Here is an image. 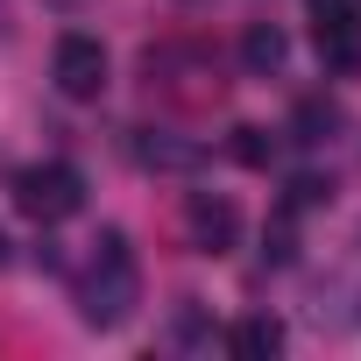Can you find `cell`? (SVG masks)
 I'll return each mask as SVG.
<instances>
[{
    "label": "cell",
    "mask_w": 361,
    "mask_h": 361,
    "mask_svg": "<svg viewBox=\"0 0 361 361\" xmlns=\"http://www.w3.org/2000/svg\"><path fill=\"white\" fill-rule=\"evenodd\" d=\"M312 8V22H347V15H361V0H305Z\"/></svg>",
    "instance_id": "obj_12"
},
{
    "label": "cell",
    "mask_w": 361,
    "mask_h": 361,
    "mask_svg": "<svg viewBox=\"0 0 361 361\" xmlns=\"http://www.w3.org/2000/svg\"><path fill=\"white\" fill-rule=\"evenodd\" d=\"M50 78H57V92L64 99H99L106 92V43L99 36H57V64H50Z\"/></svg>",
    "instance_id": "obj_3"
},
{
    "label": "cell",
    "mask_w": 361,
    "mask_h": 361,
    "mask_svg": "<svg viewBox=\"0 0 361 361\" xmlns=\"http://www.w3.org/2000/svg\"><path fill=\"white\" fill-rule=\"evenodd\" d=\"M0 262H8V234H0Z\"/></svg>",
    "instance_id": "obj_13"
},
{
    "label": "cell",
    "mask_w": 361,
    "mask_h": 361,
    "mask_svg": "<svg viewBox=\"0 0 361 361\" xmlns=\"http://www.w3.org/2000/svg\"><path fill=\"white\" fill-rule=\"evenodd\" d=\"M135 163H142V170H170V177H185V170L206 163V142L177 135V128H142V135H135Z\"/></svg>",
    "instance_id": "obj_5"
},
{
    "label": "cell",
    "mask_w": 361,
    "mask_h": 361,
    "mask_svg": "<svg viewBox=\"0 0 361 361\" xmlns=\"http://www.w3.org/2000/svg\"><path fill=\"white\" fill-rule=\"evenodd\" d=\"M312 36H319V64H326L333 78H361V15H347V22H312Z\"/></svg>",
    "instance_id": "obj_6"
},
{
    "label": "cell",
    "mask_w": 361,
    "mask_h": 361,
    "mask_svg": "<svg viewBox=\"0 0 361 361\" xmlns=\"http://www.w3.org/2000/svg\"><path fill=\"white\" fill-rule=\"evenodd\" d=\"M290 64V36L276 29V22H248V36H241V71L248 78H276Z\"/></svg>",
    "instance_id": "obj_7"
},
{
    "label": "cell",
    "mask_w": 361,
    "mask_h": 361,
    "mask_svg": "<svg viewBox=\"0 0 361 361\" xmlns=\"http://www.w3.org/2000/svg\"><path fill=\"white\" fill-rule=\"evenodd\" d=\"M135 305H142V262H135L128 234H121V227H106V234L92 241L85 276H78V319H85V326H99V333H114V326H128V319H135Z\"/></svg>",
    "instance_id": "obj_1"
},
{
    "label": "cell",
    "mask_w": 361,
    "mask_h": 361,
    "mask_svg": "<svg viewBox=\"0 0 361 361\" xmlns=\"http://www.w3.org/2000/svg\"><path fill=\"white\" fill-rule=\"evenodd\" d=\"M347 128V114H340V99H326V92H312V99H298V114H290V135L305 142V149H319V142H333Z\"/></svg>",
    "instance_id": "obj_8"
},
{
    "label": "cell",
    "mask_w": 361,
    "mask_h": 361,
    "mask_svg": "<svg viewBox=\"0 0 361 361\" xmlns=\"http://www.w3.org/2000/svg\"><path fill=\"white\" fill-rule=\"evenodd\" d=\"M276 347H283V319H269V312H248L227 333V354H241V361H269Z\"/></svg>",
    "instance_id": "obj_9"
},
{
    "label": "cell",
    "mask_w": 361,
    "mask_h": 361,
    "mask_svg": "<svg viewBox=\"0 0 361 361\" xmlns=\"http://www.w3.org/2000/svg\"><path fill=\"white\" fill-rule=\"evenodd\" d=\"M185 234H192L199 255H227L241 241V206L227 192H192L185 199Z\"/></svg>",
    "instance_id": "obj_4"
},
{
    "label": "cell",
    "mask_w": 361,
    "mask_h": 361,
    "mask_svg": "<svg viewBox=\"0 0 361 361\" xmlns=\"http://www.w3.org/2000/svg\"><path fill=\"white\" fill-rule=\"evenodd\" d=\"M64 8H71V0H64Z\"/></svg>",
    "instance_id": "obj_14"
},
{
    "label": "cell",
    "mask_w": 361,
    "mask_h": 361,
    "mask_svg": "<svg viewBox=\"0 0 361 361\" xmlns=\"http://www.w3.org/2000/svg\"><path fill=\"white\" fill-rule=\"evenodd\" d=\"M333 199V177H298V185H290V206L305 213V206H326Z\"/></svg>",
    "instance_id": "obj_11"
},
{
    "label": "cell",
    "mask_w": 361,
    "mask_h": 361,
    "mask_svg": "<svg viewBox=\"0 0 361 361\" xmlns=\"http://www.w3.org/2000/svg\"><path fill=\"white\" fill-rule=\"evenodd\" d=\"M15 206L36 227H57V220H71L85 206V177L71 163H29V170H15Z\"/></svg>",
    "instance_id": "obj_2"
},
{
    "label": "cell",
    "mask_w": 361,
    "mask_h": 361,
    "mask_svg": "<svg viewBox=\"0 0 361 361\" xmlns=\"http://www.w3.org/2000/svg\"><path fill=\"white\" fill-rule=\"evenodd\" d=\"M276 149H283V142H276L269 128H234V135H227V156H234L241 170H269Z\"/></svg>",
    "instance_id": "obj_10"
}]
</instances>
